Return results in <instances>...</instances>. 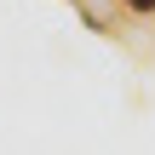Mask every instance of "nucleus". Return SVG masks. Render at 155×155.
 Returning a JSON list of instances; mask_svg holds the SVG:
<instances>
[{
	"instance_id": "f257e3e1",
	"label": "nucleus",
	"mask_w": 155,
	"mask_h": 155,
	"mask_svg": "<svg viewBox=\"0 0 155 155\" xmlns=\"http://www.w3.org/2000/svg\"><path fill=\"white\" fill-rule=\"evenodd\" d=\"M121 6H127V12H138V17H150V12H155V0H121Z\"/></svg>"
}]
</instances>
